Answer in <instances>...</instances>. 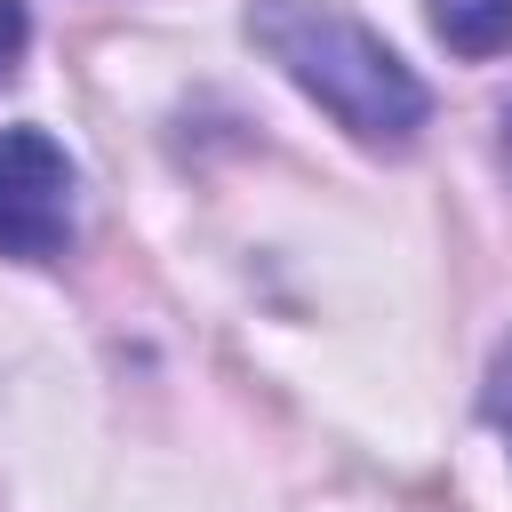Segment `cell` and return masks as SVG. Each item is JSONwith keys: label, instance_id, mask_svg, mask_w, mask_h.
Listing matches in <instances>:
<instances>
[{"label": "cell", "instance_id": "obj_5", "mask_svg": "<svg viewBox=\"0 0 512 512\" xmlns=\"http://www.w3.org/2000/svg\"><path fill=\"white\" fill-rule=\"evenodd\" d=\"M24 48H32V16H24V0H0V80H16Z\"/></svg>", "mask_w": 512, "mask_h": 512}, {"label": "cell", "instance_id": "obj_4", "mask_svg": "<svg viewBox=\"0 0 512 512\" xmlns=\"http://www.w3.org/2000/svg\"><path fill=\"white\" fill-rule=\"evenodd\" d=\"M480 416H488V432L512 448V336L496 344V360H488V384H480Z\"/></svg>", "mask_w": 512, "mask_h": 512}, {"label": "cell", "instance_id": "obj_6", "mask_svg": "<svg viewBox=\"0 0 512 512\" xmlns=\"http://www.w3.org/2000/svg\"><path fill=\"white\" fill-rule=\"evenodd\" d=\"M496 160H504V168H512V96H504V104H496Z\"/></svg>", "mask_w": 512, "mask_h": 512}, {"label": "cell", "instance_id": "obj_2", "mask_svg": "<svg viewBox=\"0 0 512 512\" xmlns=\"http://www.w3.org/2000/svg\"><path fill=\"white\" fill-rule=\"evenodd\" d=\"M72 152L48 128H0V256L56 264L72 248Z\"/></svg>", "mask_w": 512, "mask_h": 512}, {"label": "cell", "instance_id": "obj_3", "mask_svg": "<svg viewBox=\"0 0 512 512\" xmlns=\"http://www.w3.org/2000/svg\"><path fill=\"white\" fill-rule=\"evenodd\" d=\"M424 8H432V32L472 64L512 48V0H424Z\"/></svg>", "mask_w": 512, "mask_h": 512}, {"label": "cell", "instance_id": "obj_1", "mask_svg": "<svg viewBox=\"0 0 512 512\" xmlns=\"http://www.w3.org/2000/svg\"><path fill=\"white\" fill-rule=\"evenodd\" d=\"M248 40L368 152H408L432 120L424 80L336 0H248Z\"/></svg>", "mask_w": 512, "mask_h": 512}]
</instances>
